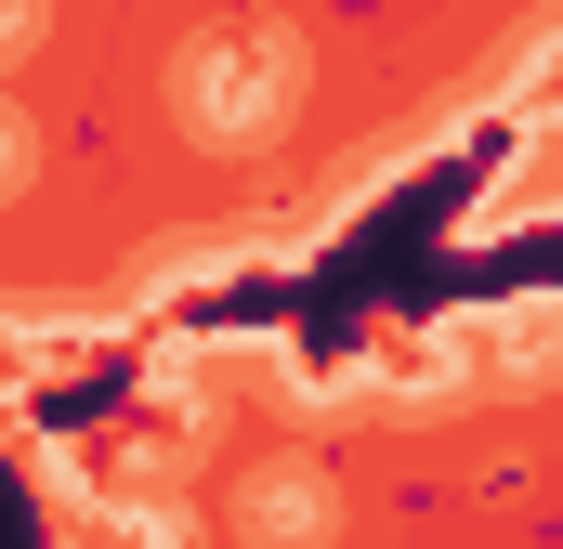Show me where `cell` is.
Returning a JSON list of instances; mask_svg holds the SVG:
<instances>
[{"label": "cell", "mask_w": 563, "mask_h": 549, "mask_svg": "<svg viewBox=\"0 0 563 549\" xmlns=\"http://www.w3.org/2000/svg\"><path fill=\"white\" fill-rule=\"evenodd\" d=\"M250 537L263 549H314L328 537V484H314V471H263V484H250Z\"/></svg>", "instance_id": "2"}, {"label": "cell", "mask_w": 563, "mask_h": 549, "mask_svg": "<svg viewBox=\"0 0 563 549\" xmlns=\"http://www.w3.org/2000/svg\"><path fill=\"white\" fill-rule=\"evenodd\" d=\"M184 132L197 144H276L288 105H301V40L288 26H223V40H197L184 53Z\"/></svg>", "instance_id": "1"}, {"label": "cell", "mask_w": 563, "mask_h": 549, "mask_svg": "<svg viewBox=\"0 0 563 549\" xmlns=\"http://www.w3.org/2000/svg\"><path fill=\"white\" fill-rule=\"evenodd\" d=\"M26 157H40V144H26V119H13V105H0V197H13V183H26Z\"/></svg>", "instance_id": "4"}, {"label": "cell", "mask_w": 563, "mask_h": 549, "mask_svg": "<svg viewBox=\"0 0 563 549\" xmlns=\"http://www.w3.org/2000/svg\"><path fill=\"white\" fill-rule=\"evenodd\" d=\"M132 549H184V511H157V497H144V511H132Z\"/></svg>", "instance_id": "5"}, {"label": "cell", "mask_w": 563, "mask_h": 549, "mask_svg": "<svg viewBox=\"0 0 563 549\" xmlns=\"http://www.w3.org/2000/svg\"><path fill=\"white\" fill-rule=\"evenodd\" d=\"M40 13H53V0H0V66H13V53H40Z\"/></svg>", "instance_id": "3"}]
</instances>
